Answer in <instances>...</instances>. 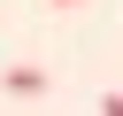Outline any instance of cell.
<instances>
[{"label":"cell","mask_w":123,"mask_h":116,"mask_svg":"<svg viewBox=\"0 0 123 116\" xmlns=\"http://www.w3.org/2000/svg\"><path fill=\"white\" fill-rule=\"evenodd\" d=\"M0 85H8L15 101H38V93H46V70H38V62H15V70H8Z\"/></svg>","instance_id":"obj_1"},{"label":"cell","mask_w":123,"mask_h":116,"mask_svg":"<svg viewBox=\"0 0 123 116\" xmlns=\"http://www.w3.org/2000/svg\"><path fill=\"white\" fill-rule=\"evenodd\" d=\"M54 8H77V0H54Z\"/></svg>","instance_id":"obj_2"}]
</instances>
